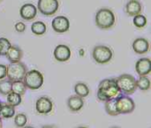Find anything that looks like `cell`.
I'll return each instance as SVG.
<instances>
[{
  "label": "cell",
  "instance_id": "obj_1",
  "mask_svg": "<svg viewBox=\"0 0 151 128\" xmlns=\"http://www.w3.org/2000/svg\"><path fill=\"white\" fill-rule=\"evenodd\" d=\"M121 95L123 94L116 83V79H104L99 83L96 93V96L99 101L106 102L107 100L117 98Z\"/></svg>",
  "mask_w": 151,
  "mask_h": 128
},
{
  "label": "cell",
  "instance_id": "obj_2",
  "mask_svg": "<svg viewBox=\"0 0 151 128\" xmlns=\"http://www.w3.org/2000/svg\"><path fill=\"white\" fill-rule=\"evenodd\" d=\"M116 18L114 12L109 8H101L97 11L95 22L100 29H109L115 24Z\"/></svg>",
  "mask_w": 151,
  "mask_h": 128
},
{
  "label": "cell",
  "instance_id": "obj_3",
  "mask_svg": "<svg viewBox=\"0 0 151 128\" xmlns=\"http://www.w3.org/2000/svg\"><path fill=\"white\" fill-rule=\"evenodd\" d=\"M116 83L121 93L126 96L133 95L137 89L136 79L128 73H124L116 79Z\"/></svg>",
  "mask_w": 151,
  "mask_h": 128
},
{
  "label": "cell",
  "instance_id": "obj_4",
  "mask_svg": "<svg viewBox=\"0 0 151 128\" xmlns=\"http://www.w3.org/2000/svg\"><path fill=\"white\" fill-rule=\"evenodd\" d=\"M23 81L27 88H29L31 90H36V89L41 88L42 86L43 85L44 78L41 72H39L38 70L33 69L26 73Z\"/></svg>",
  "mask_w": 151,
  "mask_h": 128
},
{
  "label": "cell",
  "instance_id": "obj_5",
  "mask_svg": "<svg viewBox=\"0 0 151 128\" xmlns=\"http://www.w3.org/2000/svg\"><path fill=\"white\" fill-rule=\"evenodd\" d=\"M7 66V78L11 81H23L27 68L26 65L20 61L10 63Z\"/></svg>",
  "mask_w": 151,
  "mask_h": 128
},
{
  "label": "cell",
  "instance_id": "obj_6",
  "mask_svg": "<svg viewBox=\"0 0 151 128\" xmlns=\"http://www.w3.org/2000/svg\"><path fill=\"white\" fill-rule=\"evenodd\" d=\"M92 57L94 60L99 65L109 63L113 57V52L111 48L105 45H97L93 49Z\"/></svg>",
  "mask_w": 151,
  "mask_h": 128
},
{
  "label": "cell",
  "instance_id": "obj_7",
  "mask_svg": "<svg viewBox=\"0 0 151 128\" xmlns=\"http://www.w3.org/2000/svg\"><path fill=\"white\" fill-rule=\"evenodd\" d=\"M116 106L119 114H130L135 109L134 101L126 95H121L116 98Z\"/></svg>",
  "mask_w": 151,
  "mask_h": 128
},
{
  "label": "cell",
  "instance_id": "obj_8",
  "mask_svg": "<svg viewBox=\"0 0 151 128\" xmlns=\"http://www.w3.org/2000/svg\"><path fill=\"white\" fill-rule=\"evenodd\" d=\"M36 8L42 15L51 16L58 12L59 2L58 0H38Z\"/></svg>",
  "mask_w": 151,
  "mask_h": 128
},
{
  "label": "cell",
  "instance_id": "obj_9",
  "mask_svg": "<svg viewBox=\"0 0 151 128\" xmlns=\"http://www.w3.org/2000/svg\"><path fill=\"white\" fill-rule=\"evenodd\" d=\"M53 110V102L47 96H41L35 102V111L41 115H48Z\"/></svg>",
  "mask_w": 151,
  "mask_h": 128
},
{
  "label": "cell",
  "instance_id": "obj_10",
  "mask_svg": "<svg viewBox=\"0 0 151 128\" xmlns=\"http://www.w3.org/2000/svg\"><path fill=\"white\" fill-rule=\"evenodd\" d=\"M51 27L55 32L59 33V34H63V33H65L69 30L70 21H69L68 18H66L65 16L59 15V16L55 17L52 19Z\"/></svg>",
  "mask_w": 151,
  "mask_h": 128
},
{
  "label": "cell",
  "instance_id": "obj_11",
  "mask_svg": "<svg viewBox=\"0 0 151 128\" xmlns=\"http://www.w3.org/2000/svg\"><path fill=\"white\" fill-rule=\"evenodd\" d=\"M54 58L58 62H66L70 59L72 52L70 48L65 44H59L56 46L53 51Z\"/></svg>",
  "mask_w": 151,
  "mask_h": 128
},
{
  "label": "cell",
  "instance_id": "obj_12",
  "mask_svg": "<svg viewBox=\"0 0 151 128\" xmlns=\"http://www.w3.org/2000/svg\"><path fill=\"white\" fill-rule=\"evenodd\" d=\"M37 8L35 4L27 3L24 4L19 9V15L24 20H32L36 17Z\"/></svg>",
  "mask_w": 151,
  "mask_h": 128
},
{
  "label": "cell",
  "instance_id": "obj_13",
  "mask_svg": "<svg viewBox=\"0 0 151 128\" xmlns=\"http://www.w3.org/2000/svg\"><path fill=\"white\" fill-rule=\"evenodd\" d=\"M135 71L140 76H148L151 72V60L149 58H142L135 64Z\"/></svg>",
  "mask_w": 151,
  "mask_h": 128
},
{
  "label": "cell",
  "instance_id": "obj_14",
  "mask_svg": "<svg viewBox=\"0 0 151 128\" xmlns=\"http://www.w3.org/2000/svg\"><path fill=\"white\" fill-rule=\"evenodd\" d=\"M133 50L135 53L139 55L145 54L150 50V42L146 38L139 37L136 38L133 42Z\"/></svg>",
  "mask_w": 151,
  "mask_h": 128
},
{
  "label": "cell",
  "instance_id": "obj_15",
  "mask_svg": "<svg viewBox=\"0 0 151 128\" xmlns=\"http://www.w3.org/2000/svg\"><path fill=\"white\" fill-rule=\"evenodd\" d=\"M142 11V5L139 0H129L126 4V12L128 16L134 17Z\"/></svg>",
  "mask_w": 151,
  "mask_h": 128
},
{
  "label": "cell",
  "instance_id": "obj_16",
  "mask_svg": "<svg viewBox=\"0 0 151 128\" xmlns=\"http://www.w3.org/2000/svg\"><path fill=\"white\" fill-rule=\"evenodd\" d=\"M22 56H23L22 50L16 45H11V47L8 49L6 55H5L7 59L10 61V63L20 61L22 58Z\"/></svg>",
  "mask_w": 151,
  "mask_h": 128
},
{
  "label": "cell",
  "instance_id": "obj_17",
  "mask_svg": "<svg viewBox=\"0 0 151 128\" xmlns=\"http://www.w3.org/2000/svg\"><path fill=\"white\" fill-rule=\"evenodd\" d=\"M84 106L83 98L78 96H72L67 100V107L72 112L80 111Z\"/></svg>",
  "mask_w": 151,
  "mask_h": 128
},
{
  "label": "cell",
  "instance_id": "obj_18",
  "mask_svg": "<svg viewBox=\"0 0 151 128\" xmlns=\"http://www.w3.org/2000/svg\"><path fill=\"white\" fill-rule=\"evenodd\" d=\"M15 116V107L10 105L9 104H3L0 109L1 119H12Z\"/></svg>",
  "mask_w": 151,
  "mask_h": 128
},
{
  "label": "cell",
  "instance_id": "obj_19",
  "mask_svg": "<svg viewBox=\"0 0 151 128\" xmlns=\"http://www.w3.org/2000/svg\"><path fill=\"white\" fill-rule=\"evenodd\" d=\"M74 92L76 94V96L81 97V98H85L89 95V88L88 87L87 84L83 83V82H78L75 84L74 86Z\"/></svg>",
  "mask_w": 151,
  "mask_h": 128
},
{
  "label": "cell",
  "instance_id": "obj_20",
  "mask_svg": "<svg viewBox=\"0 0 151 128\" xmlns=\"http://www.w3.org/2000/svg\"><path fill=\"white\" fill-rule=\"evenodd\" d=\"M104 108H105V111L108 115L110 116H118L119 115L117 110V106H116V98L113 99H110L107 100L106 102H104Z\"/></svg>",
  "mask_w": 151,
  "mask_h": 128
},
{
  "label": "cell",
  "instance_id": "obj_21",
  "mask_svg": "<svg viewBox=\"0 0 151 128\" xmlns=\"http://www.w3.org/2000/svg\"><path fill=\"white\" fill-rule=\"evenodd\" d=\"M31 31L35 35H42L47 31L46 24L42 21H35L31 25Z\"/></svg>",
  "mask_w": 151,
  "mask_h": 128
},
{
  "label": "cell",
  "instance_id": "obj_22",
  "mask_svg": "<svg viewBox=\"0 0 151 128\" xmlns=\"http://www.w3.org/2000/svg\"><path fill=\"white\" fill-rule=\"evenodd\" d=\"M12 91L20 95L21 96L25 95L26 91H27V87L24 83L23 81H12Z\"/></svg>",
  "mask_w": 151,
  "mask_h": 128
},
{
  "label": "cell",
  "instance_id": "obj_23",
  "mask_svg": "<svg viewBox=\"0 0 151 128\" xmlns=\"http://www.w3.org/2000/svg\"><path fill=\"white\" fill-rule=\"evenodd\" d=\"M6 100H7V104H9L10 105L13 106V107H17L19 106L21 102H22V98L21 96L19 94H16L14 92H10L7 96H6Z\"/></svg>",
  "mask_w": 151,
  "mask_h": 128
},
{
  "label": "cell",
  "instance_id": "obj_24",
  "mask_svg": "<svg viewBox=\"0 0 151 128\" xmlns=\"http://www.w3.org/2000/svg\"><path fill=\"white\" fill-rule=\"evenodd\" d=\"M137 88L142 91H148L150 89V80L147 76H140L138 80H136Z\"/></svg>",
  "mask_w": 151,
  "mask_h": 128
},
{
  "label": "cell",
  "instance_id": "obj_25",
  "mask_svg": "<svg viewBox=\"0 0 151 128\" xmlns=\"http://www.w3.org/2000/svg\"><path fill=\"white\" fill-rule=\"evenodd\" d=\"M12 81H11L8 79L1 80L0 81V95L7 96L10 92H12Z\"/></svg>",
  "mask_w": 151,
  "mask_h": 128
},
{
  "label": "cell",
  "instance_id": "obj_26",
  "mask_svg": "<svg viewBox=\"0 0 151 128\" xmlns=\"http://www.w3.org/2000/svg\"><path fill=\"white\" fill-rule=\"evenodd\" d=\"M27 123V117L24 113H18L14 116V125L18 128L24 127Z\"/></svg>",
  "mask_w": 151,
  "mask_h": 128
},
{
  "label": "cell",
  "instance_id": "obj_27",
  "mask_svg": "<svg viewBox=\"0 0 151 128\" xmlns=\"http://www.w3.org/2000/svg\"><path fill=\"white\" fill-rule=\"evenodd\" d=\"M134 25L137 27V28H143L146 25H147V18L142 15V14H138L134 16V19H133Z\"/></svg>",
  "mask_w": 151,
  "mask_h": 128
},
{
  "label": "cell",
  "instance_id": "obj_28",
  "mask_svg": "<svg viewBox=\"0 0 151 128\" xmlns=\"http://www.w3.org/2000/svg\"><path fill=\"white\" fill-rule=\"evenodd\" d=\"M12 43L5 37H0V56H5Z\"/></svg>",
  "mask_w": 151,
  "mask_h": 128
},
{
  "label": "cell",
  "instance_id": "obj_29",
  "mask_svg": "<svg viewBox=\"0 0 151 128\" xmlns=\"http://www.w3.org/2000/svg\"><path fill=\"white\" fill-rule=\"evenodd\" d=\"M7 76V66L0 64V81L5 79Z\"/></svg>",
  "mask_w": 151,
  "mask_h": 128
},
{
  "label": "cell",
  "instance_id": "obj_30",
  "mask_svg": "<svg viewBox=\"0 0 151 128\" xmlns=\"http://www.w3.org/2000/svg\"><path fill=\"white\" fill-rule=\"evenodd\" d=\"M14 27H15V30L19 33H22L26 30V25L24 22H17L14 25Z\"/></svg>",
  "mask_w": 151,
  "mask_h": 128
},
{
  "label": "cell",
  "instance_id": "obj_31",
  "mask_svg": "<svg viewBox=\"0 0 151 128\" xmlns=\"http://www.w3.org/2000/svg\"><path fill=\"white\" fill-rule=\"evenodd\" d=\"M40 128H56L54 126H50V125H48V126H43Z\"/></svg>",
  "mask_w": 151,
  "mask_h": 128
},
{
  "label": "cell",
  "instance_id": "obj_32",
  "mask_svg": "<svg viewBox=\"0 0 151 128\" xmlns=\"http://www.w3.org/2000/svg\"><path fill=\"white\" fill-rule=\"evenodd\" d=\"M3 127V121H2V119H1V117H0V128Z\"/></svg>",
  "mask_w": 151,
  "mask_h": 128
},
{
  "label": "cell",
  "instance_id": "obj_33",
  "mask_svg": "<svg viewBox=\"0 0 151 128\" xmlns=\"http://www.w3.org/2000/svg\"><path fill=\"white\" fill-rule=\"evenodd\" d=\"M22 128H34V127H31V126H27V125H26L24 127H22Z\"/></svg>",
  "mask_w": 151,
  "mask_h": 128
},
{
  "label": "cell",
  "instance_id": "obj_34",
  "mask_svg": "<svg viewBox=\"0 0 151 128\" xmlns=\"http://www.w3.org/2000/svg\"><path fill=\"white\" fill-rule=\"evenodd\" d=\"M77 128H88V127H85V126H81V127H78Z\"/></svg>",
  "mask_w": 151,
  "mask_h": 128
},
{
  "label": "cell",
  "instance_id": "obj_35",
  "mask_svg": "<svg viewBox=\"0 0 151 128\" xmlns=\"http://www.w3.org/2000/svg\"><path fill=\"white\" fill-rule=\"evenodd\" d=\"M111 128H120V127H111Z\"/></svg>",
  "mask_w": 151,
  "mask_h": 128
},
{
  "label": "cell",
  "instance_id": "obj_36",
  "mask_svg": "<svg viewBox=\"0 0 151 128\" xmlns=\"http://www.w3.org/2000/svg\"><path fill=\"white\" fill-rule=\"evenodd\" d=\"M1 105H2V103H1V101H0V109H1Z\"/></svg>",
  "mask_w": 151,
  "mask_h": 128
},
{
  "label": "cell",
  "instance_id": "obj_37",
  "mask_svg": "<svg viewBox=\"0 0 151 128\" xmlns=\"http://www.w3.org/2000/svg\"><path fill=\"white\" fill-rule=\"evenodd\" d=\"M0 1H2V0H0Z\"/></svg>",
  "mask_w": 151,
  "mask_h": 128
}]
</instances>
